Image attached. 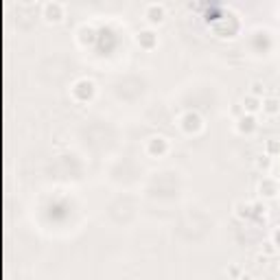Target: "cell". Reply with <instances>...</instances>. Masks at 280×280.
Here are the masks:
<instances>
[{
    "label": "cell",
    "instance_id": "obj_11",
    "mask_svg": "<svg viewBox=\"0 0 280 280\" xmlns=\"http://www.w3.org/2000/svg\"><path fill=\"white\" fill-rule=\"evenodd\" d=\"M48 20H61V5H46Z\"/></svg>",
    "mask_w": 280,
    "mask_h": 280
},
{
    "label": "cell",
    "instance_id": "obj_9",
    "mask_svg": "<svg viewBox=\"0 0 280 280\" xmlns=\"http://www.w3.org/2000/svg\"><path fill=\"white\" fill-rule=\"evenodd\" d=\"M265 154L269 156L271 160L280 156V140L278 138H269V140H267V143H265Z\"/></svg>",
    "mask_w": 280,
    "mask_h": 280
},
{
    "label": "cell",
    "instance_id": "obj_14",
    "mask_svg": "<svg viewBox=\"0 0 280 280\" xmlns=\"http://www.w3.org/2000/svg\"><path fill=\"white\" fill-rule=\"evenodd\" d=\"M267 213V208H265V203H252V215H265Z\"/></svg>",
    "mask_w": 280,
    "mask_h": 280
},
{
    "label": "cell",
    "instance_id": "obj_10",
    "mask_svg": "<svg viewBox=\"0 0 280 280\" xmlns=\"http://www.w3.org/2000/svg\"><path fill=\"white\" fill-rule=\"evenodd\" d=\"M234 215H237L239 219H250L252 217V203L239 201L237 206H234Z\"/></svg>",
    "mask_w": 280,
    "mask_h": 280
},
{
    "label": "cell",
    "instance_id": "obj_1",
    "mask_svg": "<svg viewBox=\"0 0 280 280\" xmlns=\"http://www.w3.org/2000/svg\"><path fill=\"white\" fill-rule=\"evenodd\" d=\"M258 193L260 197H265V199H273L278 193H280V184L276 177H263V180L258 182Z\"/></svg>",
    "mask_w": 280,
    "mask_h": 280
},
{
    "label": "cell",
    "instance_id": "obj_8",
    "mask_svg": "<svg viewBox=\"0 0 280 280\" xmlns=\"http://www.w3.org/2000/svg\"><path fill=\"white\" fill-rule=\"evenodd\" d=\"M263 112L267 116H276V114H280V101L276 97H267L263 101Z\"/></svg>",
    "mask_w": 280,
    "mask_h": 280
},
{
    "label": "cell",
    "instance_id": "obj_18",
    "mask_svg": "<svg viewBox=\"0 0 280 280\" xmlns=\"http://www.w3.org/2000/svg\"><path fill=\"white\" fill-rule=\"evenodd\" d=\"M276 269H278V271H280V260H278V265H276Z\"/></svg>",
    "mask_w": 280,
    "mask_h": 280
},
{
    "label": "cell",
    "instance_id": "obj_7",
    "mask_svg": "<svg viewBox=\"0 0 280 280\" xmlns=\"http://www.w3.org/2000/svg\"><path fill=\"white\" fill-rule=\"evenodd\" d=\"M241 107H243L245 114H256L258 110H263V101H260L258 97H254V94H247V97L243 99V103H241Z\"/></svg>",
    "mask_w": 280,
    "mask_h": 280
},
{
    "label": "cell",
    "instance_id": "obj_15",
    "mask_svg": "<svg viewBox=\"0 0 280 280\" xmlns=\"http://www.w3.org/2000/svg\"><path fill=\"white\" fill-rule=\"evenodd\" d=\"M271 243L276 245V247H280V228H278V230H273V234H271Z\"/></svg>",
    "mask_w": 280,
    "mask_h": 280
},
{
    "label": "cell",
    "instance_id": "obj_2",
    "mask_svg": "<svg viewBox=\"0 0 280 280\" xmlns=\"http://www.w3.org/2000/svg\"><path fill=\"white\" fill-rule=\"evenodd\" d=\"M180 125H182V129L186 131V133H197V131L201 129V118L197 116L195 112H186L182 116V123Z\"/></svg>",
    "mask_w": 280,
    "mask_h": 280
},
{
    "label": "cell",
    "instance_id": "obj_3",
    "mask_svg": "<svg viewBox=\"0 0 280 280\" xmlns=\"http://www.w3.org/2000/svg\"><path fill=\"white\" fill-rule=\"evenodd\" d=\"M167 149H169L167 138L154 136V138L147 140V154H149V156H162V154H167Z\"/></svg>",
    "mask_w": 280,
    "mask_h": 280
},
{
    "label": "cell",
    "instance_id": "obj_12",
    "mask_svg": "<svg viewBox=\"0 0 280 280\" xmlns=\"http://www.w3.org/2000/svg\"><path fill=\"white\" fill-rule=\"evenodd\" d=\"M256 167H258L260 171H269V169H271V158L267 156V154L258 156V158H256Z\"/></svg>",
    "mask_w": 280,
    "mask_h": 280
},
{
    "label": "cell",
    "instance_id": "obj_4",
    "mask_svg": "<svg viewBox=\"0 0 280 280\" xmlns=\"http://www.w3.org/2000/svg\"><path fill=\"white\" fill-rule=\"evenodd\" d=\"M256 127H258V123L252 114H243V116H239V120H237V131L245 133V136H250V133L256 131Z\"/></svg>",
    "mask_w": 280,
    "mask_h": 280
},
{
    "label": "cell",
    "instance_id": "obj_16",
    "mask_svg": "<svg viewBox=\"0 0 280 280\" xmlns=\"http://www.w3.org/2000/svg\"><path fill=\"white\" fill-rule=\"evenodd\" d=\"M273 252H276V245H273L271 241H267V243H265V254H269V256H271Z\"/></svg>",
    "mask_w": 280,
    "mask_h": 280
},
{
    "label": "cell",
    "instance_id": "obj_5",
    "mask_svg": "<svg viewBox=\"0 0 280 280\" xmlns=\"http://www.w3.org/2000/svg\"><path fill=\"white\" fill-rule=\"evenodd\" d=\"M136 40H138V44H140V46H143L145 50H151V48H154L156 44H158V35H156L151 29H145V31H140V33H138Z\"/></svg>",
    "mask_w": 280,
    "mask_h": 280
},
{
    "label": "cell",
    "instance_id": "obj_13",
    "mask_svg": "<svg viewBox=\"0 0 280 280\" xmlns=\"http://www.w3.org/2000/svg\"><path fill=\"white\" fill-rule=\"evenodd\" d=\"M250 88H252V90H250V94H254V97H258V99L263 97V92H265V86L260 84V81H252V86H250Z\"/></svg>",
    "mask_w": 280,
    "mask_h": 280
},
{
    "label": "cell",
    "instance_id": "obj_17",
    "mask_svg": "<svg viewBox=\"0 0 280 280\" xmlns=\"http://www.w3.org/2000/svg\"><path fill=\"white\" fill-rule=\"evenodd\" d=\"M241 280H252V276H247V273H243V276H241Z\"/></svg>",
    "mask_w": 280,
    "mask_h": 280
},
{
    "label": "cell",
    "instance_id": "obj_6",
    "mask_svg": "<svg viewBox=\"0 0 280 280\" xmlns=\"http://www.w3.org/2000/svg\"><path fill=\"white\" fill-rule=\"evenodd\" d=\"M145 18L151 22V24H160L164 20V7L162 5H149L145 9Z\"/></svg>",
    "mask_w": 280,
    "mask_h": 280
}]
</instances>
